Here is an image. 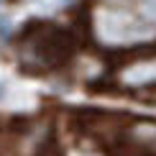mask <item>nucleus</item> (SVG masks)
Returning a JSON list of instances; mask_svg holds the SVG:
<instances>
[{
	"label": "nucleus",
	"mask_w": 156,
	"mask_h": 156,
	"mask_svg": "<svg viewBox=\"0 0 156 156\" xmlns=\"http://www.w3.org/2000/svg\"><path fill=\"white\" fill-rule=\"evenodd\" d=\"M26 54L31 62H38L41 69H46L67 62V56L72 54V44L59 28L41 23L36 36H26Z\"/></svg>",
	"instance_id": "nucleus-1"
}]
</instances>
